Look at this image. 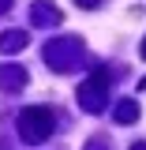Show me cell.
<instances>
[{"mask_svg": "<svg viewBox=\"0 0 146 150\" xmlns=\"http://www.w3.org/2000/svg\"><path fill=\"white\" fill-rule=\"evenodd\" d=\"M83 60H86V49H83L79 38H53V41L45 45V64H49L53 71H71Z\"/></svg>", "mask_w": 146, "mask_h": 150, "instance_id": "obj_1", "label": "cell"}, {"mask_svg": "<svg viewBox=\"0 0 146 150\" xmlns=\"http://www.w3.org/2000/svg\"><path fill=\"white\" fill-rule=\"evenodd\" d=\"M56 128V116L53 109H45V105H30V109L19 112V135H23V143H45Z\"/></svg>", "mask_w": 146, "mask_h": 150, "instance_id": "obj_2", "label": "cell"}, {"mask_svg": "<svg viewBox=\"0 0 146 150\" xmlns=\"http://www.w3.org/2000/svg\"><path fill=\"white\" fill-rule=\"evenodd\" d=\"M79 105L86 112H101L109 105V75H105V68H94V75L79 86Z\"/></svg>", "mask_w": 146, "mask_h": 150, "instance_id": "obj_3", "label": "cell"}, {"mask_svg": "<svg viewBox=\"0 0 146 150\" xmlns=\"http://www.w3.org/2000/svg\"><path fill=\"white\" fill-rule=\"evenodd\" d=\"M26 79H30V75L23 71V68H19V64H8V68H0V86H4V90H23V86H26Z\"/></svg>", "mask_w": 146, "mask_h": 150, "instance_id": "obj_4", "label": "cell"}, {"mask_svg": "<svg viewBox=\"0 0 146 150\" xmlns=\"http://www.w3.org/2000/svg\"><path fill=\"white\" fill-rule=\"evenodd\" d=\"M30 15H34V26H56V23H60V11H56L49 0H34Z\"/></svg>", "mask_w": 146, "mask_h": 150, "instance_id": "obj_5", "label": "cell"}, {"mask_svg": "<svg viewBox=\"0 0 146 150\" xmlns=\"http://www.w3.org/2000/svg\"><path fill=\"white\" fill-rule=\"evenodd\" d=\"M112 120H116V124H135V120H139V105H135L131 98H120L116 109H112Z\"/></svg>", "mask_w": 146, "mask_h": 150, "instance_id": "obj_6", "label": "cell"}, {"mask_svg": "<svg viewBox=\"0 0 146 150\" xmlns=\"http://www.w3.org/2000/svg\"><path fill=\"white\" fill-rule=\"evenodd\" d=\"M26 41H30L26 30H8V34H0V49L4 53H19V49H26Z\"/></svg>", "mask_w": 146, "mask_h": 150, "instance_id": "obj_7", "label": "cell"}, {"mask_svg": "<svg viewBox=\"0 0 146 150\" xmlns=\"http://www.w3.org/2000/svg\"><path fill=\"white\" fill-rule=\"evenodd\" d=\"M75 4H79V8H101L105 0H75Z\"/></svg>", "mask_w": 146, "mask_h": 150, "instance_id": "obj_8", "label": "cell"}, {"mask_svg": "<svg viewBox=\"0 0 146 150\" xmlns=\"http://www.w3.org/2000/svg\"><path fill=\"white\" fill-rule=\"evenodd\" d=\"M86 150H109V146H105V143H90Z\"/></svg>", "mask_w": 146, "mask_h": 150, "instance_id": "obj_9", "label": "cell"}, {"mask_svg": "<svg viewBox=\"0 0 146 150\" xmlns=\"http://www.w3.org/2000/svg\"><path fill=\"white\" fill-rule=\"evenodd\" d=\"M8 8H11V0H0V11H8Z\"/></svg>", "mask_w": 146, "mask_h": 150, "instance_id": "obj_10", "label": "cell"}, {"mask_svg": "<svg viewBox=\"0 0 146 150\" xmlns=\"http://www.w3.org/2000/svg\"><path fill=\"white\" fill-rule=\"evenodd\" d=\"M131 150H146V143H131Z\"/></svg>", "mask_w": 146, "mask_h": 150, "instance_id": "obj_11", "label": "cell"}, {"mask_svg": "<svg viewBox=\"0 0 146 150\" xmlns=\"http://www.w3.org/2000/svg\"><path fill=\"white\" fill-rule=\"evenodd\" d=\"M139 86H142V90H146V79H142V83H139Z\"/></svg>", "mask_w": 146, "mask_h": 150, "instance_id": "obj_12", "label": "cell"}, {"mask_svg": "<svg viewBox=\"0 0 146 150\" xmlns=\"http://www.w3.org/2000/svg\"><path fill=\"white\" fill-rule=\"evenodd\" d=\"M142 56H146V41H142Z\"/></svg>", "mask_w": 146, "mask_h": 150, "instance_id": "obj_13", "label": "cell"}]
</instances>
